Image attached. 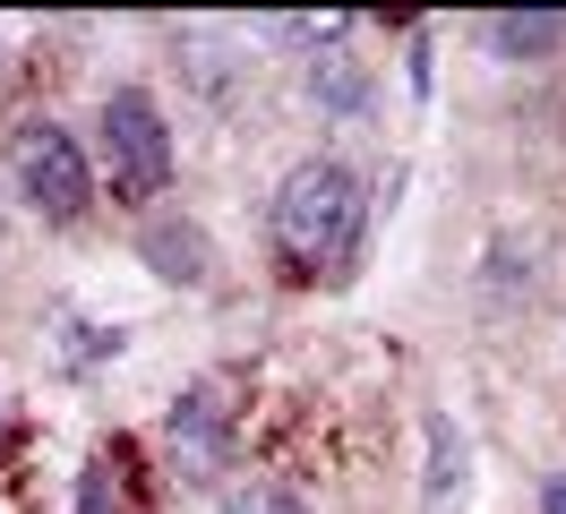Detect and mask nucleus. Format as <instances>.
I'll return each mask as SVG.
<instances>
[{
    "instance_id": "2",
    "label": "nucleus",
    "mask_w": 566,
    "mask_h": 514,
    "mask_svg": "<svg viewBox=\"0 0 566 514\" xmlns=\"http://www.w3.org/2000/svg\"><path fill=\"white\" fill-rule=\"evenodd\" d=\"M104 164H112V198L146 206L164 180H172V137H164V112L138 95V86H120L104 103Z\"/></svg>"
},
{
    "instance_id": "1",
    "label": "nucleus",
    "mask_w": 566,
    "mask_h": 514,
    "mask_svg": "<svg viewBox=\"0 0 566 514\" xmlns=\"http://www.w3.org/2000/svg\"><path fill=\"white\" fill-rule=\"evenodd\" d=\"M360 214H369V189H360L353 164H301L275 189V249L292 274L344 266L360 249Z\"/></svg>"
},
{
    "instance_id": "7",
    "label": "nucleus",
    "mask_w": 566,
    "mask_h": 514,
    "mask_svg": "<svg viewBox=\"0 0 566 514\" xmlns=\"http://www.w3.org/2000/svg\"><path fill=\"white\" fill-rule=\"evenodd\" d=\"M146 266L164 283H207V232L198 223H155L146 232Z\"/></svg>"
},
{
    "instance_id": "8",
    "label": "nucleus",
    "mask_w": 566,
    "mask_h": 514,
    "mask_svg": "<svg viewBox=\"0 0 566 514\" xmlns=\"http://www.w3.org/2000/svg\"><path fill=\"white\" fill-rule=\"evenodd\" d=\"M310 95H318L335 120H360V112H369V77H360L353 52H318V61H310Z\"/></svg>"
},
{
    "instance_id": "6",
    "label": "nucleus",
    "mask_w": 566,
    "mask_h": 514,
    "mask_svg": "<svg viewBox=\"0 0 566 514\" xmlns=\"http://www.w3.org/2000/svg\"><path fill=\"white\" fill-rule=\"evenodd\" d=\"M77 514H138V454L112 438L95 463H86V489H77Z\"/></svg>"
},
{
    "instance_id": "10",
    "label": "nucleus",
    "mask_w": 566,
    "mask_h": 514,
    "mask_svg": "<svg viewBox=\"0 0 566 514\" xmlns=\"http://www.w3.org/2000/svg\"><path fill=\"white\" fill-rule=\"evenodd\" d=\"M223 514H310V506H301L292 489H232V497H223Z\"/></svg>"
},
{
    "instance_id": "11",
    "label": "nucleus",
    "mask_w": 566,
    "mask_h": 514,
    "mask_svg": "<svg viewBox=\"0 0 566 514\" xmlns=\"http://www.w3.org/2000/svg\"><path fill=\"white\" fill-rule=\"evenodd\" d=\"M541 514H566V480H549V489H541Z\"/></svg>"
},
{
    "instance_id": "4",
    "label": "nucleus",
    "mask_w": 566,
    "mask_h": 514,
    "mask_svg": "<svg viewBox=\"0 0 566 514\" xmlns=\"http://www.w3.org/2000/svg\"><path fill=\"white\" fill-rule=\"evenodd\" d=\"M232 420H241V403H232L223 377L189 386V395L172 403V472L180 480H214L223 463H232Z\"/></svg>"
},
{
    "instance_id": "5",
    "label": "nucleus",
    "mask_w": 566,
    "mask_h": 514,
    "mask_svg": "<svg viewBox=\"0 0 566 514\" xmlns=\"http://www.w3.org/2000/svg\"><path fill=\"white\" fill-rule=\"evenodd\" d=\"M472 497V445L447 411H429V489H421V514H463Z\"/></svg>"
},
{
    "instance_id": "3",
    "label": "nucleus",
    "mask_w": 566,
    "mask_h": 514,
    "mask_svg": "<svg viewBox=\"0 0 566 514\" xmlns=\"http://www.w3.org/2000/svg\"><path fill=\"white\" fill-rule=\"evenodd\" d=\"M9 171H18L27 206H35V214H52V223L86 214V198H95V180H86V155H77V146L52 129V120H27V129L9 137Z\"/></svg>"
},
{
    "instance_id": "9",
    "label": "nucleus",
    "mask_w": 566,
    "mask_h": 514,
    "mask_svg": "<svg viewBox=\"0 0 566 514\" xmlns=\"http://www.w3.org/2000/svg\"><path fill=\"white\" fill-rule=\"evenodd\" d=\"M490 43L506 61H541L549 43H566V18H549V9H506V18H490Z\"/></svg>"
}]
</instances>
